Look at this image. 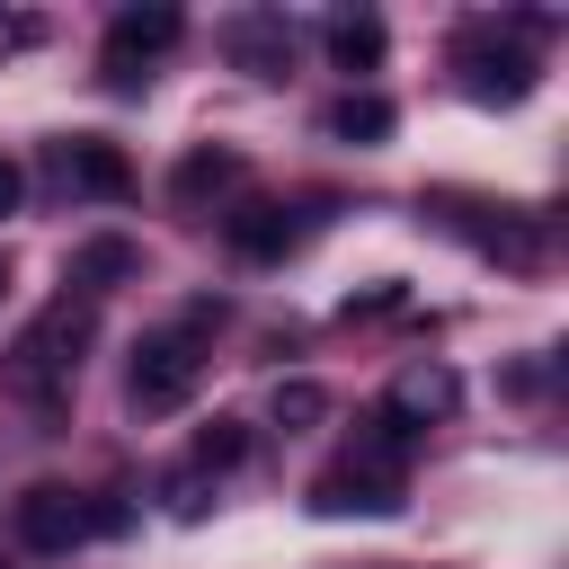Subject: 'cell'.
Masks as SVG:
<instances>
[{
  "label": "cell",
  "mask_w": 569,
  "mask_h": 569,
  "mask_svg": "<svg viewBox=\"0 0 569 569\" xmlns=\"http://www.w3.org/2000/svg\"><path fill=\"white\" fill-rule=\"evenodd\" d=\"M400 489H409V436L373 409V418H365V436H356V445L311 480V507H320V516H391V507H400Z\"/></svg>",
  "instance_id": "1"
},
{
  "label": "cell",
  "mask_w": 569,
  "mask_h": 569,
  "mask_svg": "<svg viewBox=\"0 0 569 569\" xmlns=\"http://www.w3.org/2000/svg\"><path fill=\"white\" fill-rule=\"evenodd\" d=\"M89 338H98V302H89V293L44 302V311L27 320V338H18V391L62 400L71 373H80V356H89Z\"/></svg>",
  "instance_id": "2"
},
{
  "label": "cell",
  "mask_w": 569,
  "mask_h": 569,
  "mask_svg": "<svg viewBox=\"0 0 569 569\" xmlns=\"http://www.w3.org/2000/svg\"><path fill=\"white\" fill-rule=\"evenodd\" d=\"M196 382H204V347H196V329H151V338L133 347L124 400H133V418H178V409L196 400Z\"/></svg>",
  "instance_id": "3"
},
{
  "label": "cell",
  "mask_w": 569,
  "mask_h": 569,
  "mask_svg": "<svg viewBox=\"0 0 569 569\" xmlns=\"http://www.w3.org/2000/svg\"><path fill=\"white\" fill-rule=\"evenodd\" d=\"M453 71H462V89H471L480 107H516V98H533V71H542V62L525 53V27L480 18V27H462Z\"/></svg>",
  "instance_id": "4"
},
{
  "label": "cell",
  "mask_w": 569,
  "mask_h": 569,
  "mask_svg": "<svg viewBox=\"0 0 569 569\" xmlns=\"http://www.w3.org/2000/svg\"><path fill=\"white\" fill-rule=\"evenodd\" d=\"M116 525H124L116 507H89V498L62 489V480H36V489L18 498V542H27V551H71V542L116 533Z\"/></svg>",
  "instance_id": "5"
},
{
  "label": "cell",
  "mask_w": 569,
  "mask_h": 569,
  "mask_svg": "<svg viewBox=\"0 0 569 569\" xmlns=\"http://www.w3.org/2000/svg\"><path fill=\"white\" fill-rule=\"evenodd\" d=\"M178 36H187L178 9H116V27H107V89H142L151 80L142 62H160Z\"/></svg>",
  "instance_id": "6"
},
{
  "label": "cell",
  "mask_w": 569,
  "mask_h": 569,
  "mask_svg": "<svg viewBox=\"0 0 569 569\" xmlns=\"http://www.w3.org/2000/svg\"><path fill=\"white\" fill-rule=\"evenodd\" d=\"M222 53H231L240 71H258V80H284V71H293V27H284V9H240V18L222 27Z\"/></svg>",
  "instance_id": "7"
},
{
  "label": "cell",
  "mask_w": 569,
  "mask_h": 569,
  "mask_svg": "<svg viewBox=\"0 0 569 569\" xmlns=\"http://www.w3.org/2000/svg\"><path fill=\"white\" fill-rule=\"evenodd\" d=\"M53 169H62V187H80V196H98V204H124V196H133V160H124L116 142H98V133H71V142L53 151Z\"/></svg>",
  "instance_id": "8"
},
{
  "label": "cell",
  "mask_w": 569,
  "mask_h": 569,
  "mask_svg": "<svg viewBox=\"0 0 569 569\" xmlns=\"http://www.w3.org/2000/svg\"><path fill=\"white\" fill-rule=\"evenodd\" d=\"M453 400H462V382L445 373V365H409L400 382H391V400H382V418L409 436V427H427V418H453Z\"/></svg>",
  "instance_id": "9"
},
{
  "label": "cell",
  "mask_w": 569,
  "mask_h": 569,
  "mask_svg": "<svg viewBox=\"0 0 569 569\" xmlns=\"http://www.w3.org/2000/svg\"><path fill=\"white\" fill-rule=\"evenodd\" d=\"M320 44H329L338 71H382V53H391V36H382L373 9H338V18L320 27Z\"/></svg>",
  "instance_id": "10"
},
{
  "label": "cell",
  "mask_w": 569,
  "mask_h": 569,
  "mask_svg": "<svg viewBox=\"0 0 569 569\" xmlns=\"http://www.w3.org/2000/svg\"><path fill=\"white\" fill-rule=\"evenodd\" d=\"M222 231H231V249H240V258H258V267H276V258L293 249V213H284V204H240Z\"/></svg>",
  "instance_id": "11"
},
{
  "label": "cell",
  "mask_w": 569,
  "mask_h": 569,
  "mask_svg": "<svg viewBox=\"0 0 569 569\" xmlns=\"http://www.w3.org/2000/svg\"><path fill=\"white\" fill-rule=\"evenodd\" d=\"M391 133V98H373V89H347L338 107H329V142H356V151H373Z\"/></svg>",
  "instance_id": "12"
},
{
  "label": "cell",
  "mask_w": 569,
  "mask_h": 569,
  "mask_svg": "<svg viewBox=\"0 0 569 569\" xmlns=\"http://www.w3.org/2000/svg\"><path fill=\"white\" fill-rule=\"evenodd\" d=\"M178 204H204V196H222V187H240V151H222V142H204V151H187L178 160Z\"/></svg>",
  "instance_id": "13"
},
{
  "label": "cell",
  "mask_w": 569,
  "mask_h": 569,
  "mask_svg": "<svg viewBox=\"0 0 569 569\" xmlns=\"http://www.w3.org/2000/svg\"><path fill=\"white\" fill-rule=\"evenodd\" d=\"M240 462H249V427H240V418H213V427L196 436V462H187V471H196V480H222V471H240Z\"/></svg>",
  "instance_id": "14"
},
{
  "label": "cell",
  "mask_w": 569,
  "mask_h": 569,
  "mask_svg": "<svg viewBox=\"0 0 569 569\" xmlns=\"http://www.w3.org/2000/svg\"><path fill=\"white\" fill-rule=\"evenodd\" d=\"M116 276H133V240H89V249L71 258V284H80V293L116 284Z\"/></svg>",
  "instance_id": "15"
},
{
  "label": "cell",
  "mask_w": 569,
  "mask_h": 569,
  "mask_svg": "<svg viewBox=\"0 0 569 569\" xmlns=\"http://www.w3.org/2000/svg\"><path fill=\"white\" fill-rule=\"evenodd\" d=\"M320 418H329L320 382H276V427H320Z\"/></svg>",
  "instance_id": "16"
},
{
  "label": "cell",
  "mask_w": 569,
  "mask_h": 569,
  "mask_svg": "<svg viewBox=\"0 0 569 569\" xmlns=\"http://www.w3.org/2000/svg\"><path fill=\"white\" fill-rule=\"evenodd\" d=\"M44 44V18H27V9H0V53H36Z\"/></svg>",
  "instance_id": "17"
},
{
  "label": "cell",
  "mask_w": 569,
  "mask_h": 569,
  "mask_svg": "<svg viewBox=\"0 0 569 569\" xmlns=\"http://www.w3.org/2000/svg\"><path fill=\"white\" fill-rule=\"evenodd\" d=\"M18 196H27V169H18V160H9V151H0V222H9V213H18Z\"/></svg>",
  "instance_id": "18"
},
{
  "label": "cell",
  "mask_w": 569,
  "mask_h": 569,
  "mask_svg": "<svg viewBox=\"0 0 569 569\" xmlns=\"http://www.w3.org/2000/svg\"><path fill=\"white\" fill-rule=\"evenodd\" d=\"M0 284H9V258H0Z\"/></svg>",
  "instance_id": "19"
},
{
  "label": "cell",
  "mask_w": 569,
  "mask_h": 569,
  "mask_svg": "<svg viewBox=\"0 0 569 569\" xmlns=\"http://www.w3.org/2000/svg\"><path fill=\"white\" fill-rule=\"evenodd\" d=\"M0 569H9V560H0Z\"/></svg>",
  "instance_id": "20"
}]
</instances>
